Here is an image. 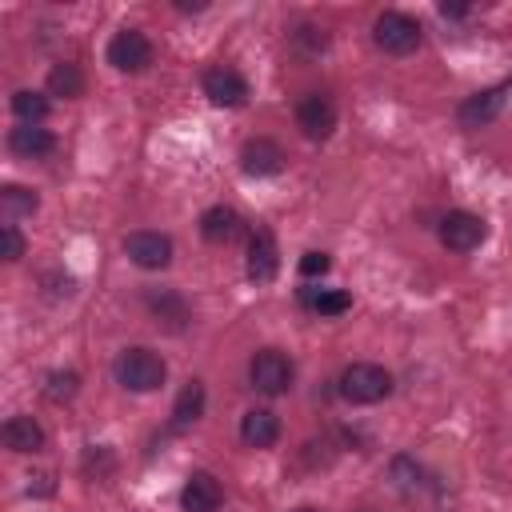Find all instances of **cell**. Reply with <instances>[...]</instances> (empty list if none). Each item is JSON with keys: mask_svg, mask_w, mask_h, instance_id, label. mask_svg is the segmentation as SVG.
<instances>
[{"mask_svg": "<svg viewBox=\"0 0 512 512\" xmlns=\"http://www.w3.org/2000/svg\"><path fill=\"white\" fill-rule=\"evenodd\" d=\"M484 236H488V224H484L476 212L456 208V212H448V216L440 220V244H444L448 252H472V248L484 244Z\"/></svg>", "mask_w": 512, "mask_h": 512, "instance_id": "7", "label": "cell"}, {"mask_svg": "<svg viewBox=\"0 0 512 512\" xmlns=\"http://www.w3.org/2000/svg\"><path fill=\"white\" fill-rule=\"evenodd\" d=\"M284 160H288L284 148L276 140H268V136H256V140H248L240 148V168L248 176H276L284 168Z\"/></svg>", "mask_w": 512, "mask_h": 512, "instance_id": "12", "label": "cell"}, {"mask_svg": "<svg viewBox=\"0 0 512 512\" xmlns=\"http://www.w3.org/2000/svg\"><path fill=\"white\" fill-rule=\"evenodd\" d=\"M152 56H156V48L140 28H120L108 40V64L116 72H144L152 64Z\"/></svg>", "mask_w": 512, "mask_h": 512, "instance_id": "5", "label": "cell"}, {"mask_svg": "<svg viewBox=\"0 0 512 512\" xmlns=\"http://www.w3.org/2000/svg\"><path fill=\"white\" fill-rule=\"evenodd\" d=\"M200 416H204V384H200V380H188V384L180 388L176 404H172V424H176V428H188V424H196Z\"/></svg>", "mask_w": 512, "mask_h": 512, "instance_id": "18", "label": "cell"}, {"mask_svg": "<svg viewBox=\"0 0 512 512\" xmlns=\"http://www.w3.org/2000/svg\"><path fill=\"white\" fill-rule=\"evenodd\" d=\"M224 504V488L212 472H192L180 488V508L184 512H220Z\"/></svg>", "mask_w": 512, "mask_h": 512, "instance_id": "10", "label": "cell"}, {"mask_svg": "<svg viewBox=\"0 0 512 512\" xmlns=\"http://www.w3.org/2000/svg\"><path fill=\"white\" fill-rule=\"evenodd\" d=\"M0 256H4L8 264H16V260L24 256V236H20L16 224H4V228H0Z\"/></svg>", "mask_w": 512, "mask_h": 512, "instance_id": "25", "label": "cell"}, {"mask_svg": "<svg viewBox=\"0 0 512 512\" xmlns=\"http://www.w3.org/2000/svg\"><path fill=\"white\" fill-rule=\"evenodd\" d=\"M204 96L216 104V108H240L248 100V80L236 72V68H208L204 72Z\"/></svg>", "mask_w": 512, "mask_h": 512, "instance_id": "9", "label": "cell"}, {"mask_svg": "<svg viewBox=\"0 0 512 512\" xmlns=\"http://www.w3.org/2000/svg\"><path fill=\"white\" fill-rule=\"evenodd\" d=\"M240 440L248 448H272L280 440V416L272 408H252L240 416Z\"/></svg>", "mask_w": 512, "mask_h": 512, "instance_id": "15", "label": "cell"}, {"mask_svg": "<svg viewBox=\"0 0 512 512\" xmlns=\"http://www.w3.org/2000/svg\"><path fill=\"white\" fill-rule=\"evenodd\" d=\"M328 268H332L328 252H304V256H300V272H304V276H324Z\"/></svg>", "mask_w": 512, "mask_h": 512, "instance_id": "26", "label": "cell"}, {"mask_svg": "<svg viewBox=\"0 0 512 512\" xmlns=\"http://www.w3.org/2000/svg\"><path fill=\"white\" fill-rule=\"evenodd\" d=\"M76 392H80V376L76 372H52L44 380V400H52V404H68Z\"/></svg>", "mask_w": 512, "mask_h": 512, "instance_id": "24", "label": "cell"}, {"mask_svg": "<svg viewBox=\"0 0 512 512\" xmlns=\"http://www.w3.org/2000/svg\"><path fill=\"white\" fill-rule=\"evenodd\" d=\"M200 236H204L208 244H236V240L244 236V220H240V212L216 204V208H208V212L200 216Z\"/></svg>", "mask_w": 512, "mask_h": 512, "instance_id": "14", "label": "cell"}, {"mask_svg": "<svg viewBox=\"0 0 512 512\" xmlns=\"http://www.w3.org/2000/svg\"><path fill=\"white\" fill-rule=\"evenodd\" d=\"M372 40L388 56H408L420 48V24L408 12H380L372 24Z\"/></svg>", "mask_w": 512, "mask_h": 512, "instance_id": "4", "label": "cell"}, {"mask_svg": "<svg viewBox=\"0 0 512 512\" xmlns=\"http://www.w3.org/2000/svg\"><path fill=\"white\" fill-rule=\"evenodd\" d=\"M440 16H448V20H464V16H468V4H448V0H440Z\"/></svg>", "mask_w": 512, "mask_h": 512, "instance_id": "27", "label": "cell"}, {"mask_svg": "<svg viewBox=\"0 0 512 512\" xmlns=\"http://www.w3.org/2000/svg\"><path fill=\"white\" fill-rule=\"evenodd\" d=\"M48 92H52V96H64V100L84 96V72H80L76 64H68V60L52 64V72H48Z\"/></svg>", "mask_w": 512, "mask_h": 512, "instance_id": "21", "label": "cell"}, {"mask_svg": "<svg viewBox=\"0 0 512 512\" xmlns=\"http://www.w3.org/2000/svg\"><path fill=\"white\" fill-rule=\"evenodd\" d=\"M292 380H296V368H292V360H288L280 348H260V352H252V360H248V384H252L256 392H264V396H284V392L292 388Z\"/></svg>", "mask_w": 512, "mask_h": 512, "instance_id": "3", "label": "cell"}, {"mask_svg": "<svg viewBox=\"0 0 512 512\" xmlns=\"http://www.w3.org/2000/svg\"><path fill=\"white\" fill-rule=\"evenodd\" d=\"M292 512H324V508H312V504H304V508H292Z\"/></svg>", "mask_w": 512, "mask_h": 512, "instance_id": "28", "label": "cell"}, {"mask_svg": "<svg viewBox=\"0 0 512 512\" xmlns=\"http://www.w3.org/2000/svg\"><path fill=\"white\" fill-rule=\"evenodd\" d=\"M0 440H4V448H12V452H40L48 436H44V428H40L32 416H8L4 428H0Z\"/></svg>", "mask_w": 512, "mask_h": 512, "instance_id": "17", "label": "cell"}, {"mask_svg": "<svg viewBox=\"0 0 512 512\" xmlns=\"http://www.w3.org/2000/svg\"><path fill=\"white\" fill-rule=\"evenodd\" d=\"M12 112H16V120H20V124H44V120H48V112H52V104H48V96H44V92L20 88V92H12Z\"/></svg>", "mask_w": 512, "mask_h": 512, "instance_id": "22", "label": "cell"}, {"mask_svg": "<svg viewBox=\"0 0 512 512\" xmlns=\"http://www.w3.org/2000/svg\"><path fill=\"white\" fill-rule=\"evenodd\" d=\"M296 128L308 140H328L336 132V104L324 92H304L296 104Z\"/></svg>", "mask_w": 512, "mask_h": 512, "instance_id": "6", "label": "cell"}, {"mask_svg": "<svg viewBox=\"0 0 512 512\" xmlns=\"http://www.w3.org/2000/svg\"><path fill=\"white\" fill-rule=\"evenodd\" d=\"M364 512H376V508H364Z\"/></svg>", "mask_w": 512, "mask_h": 512, "instance_id": "29", "label": "cell"}, {"mask_svg": "<svg viewBox=\"0 0 512 512\" xmlns=\"http://www.w3.org/2000/svg\"><path fill=\"white\" fill-rule=\"evenodd\" d=\"M300 300H304L312 312H320V316H340V312L352 308V296L340 292V288H304Z\"/></svg>", "mask_w": 512, "mask_h": 512, "instance_id": "23", "label": "cell"}, {"mask_svg": "<svg viewBox=\"0 0 512 512\" xmlns=\"http://www.w3.org/2000/svg\"><path fill=\"white\" fill-rule=\"evenodd\" d=\"M112 372H116V380L128 388V392H156L160 384H164V376H168V364H164V356H156L152 348H124L116 360H112Z\"/></svg>", "mask_w": 512, "mask_h": 512, "instance_id": "1", "label": "cell"}, {"mask_svg": "<svg viewBox=\"0 0 512 512\" xmlns=\"http://www.w3.org/2000/svg\"><path fill=\"white\" fill-rule=\"evenodd\" d=\"M276 272H280V248H276V236H272L268 228H256L252 240H248V280L268 284Z\"/></svg>", "mask_w": 512, "mask_h": 512, "instance_id": "11", "label": "cell"}, {"mask_svg": "<svg viewBox=\"0 0 512 512\" xmlns=\"http://www.w3.org/2000/svg\"><path fill=\"white\" fill-rule=\"evenodd\" d=\"M388 392H392V372L372 360H356L340 372V396L348 404H380Z\"/></svg>", "mask_w": 512, "mask_h": 512, "instance_id": "2", "label": "cell"}, {"mask_svg": "<svg viewBox=\"0 0 512 512\" xmlns=\"http://www.w3.org/2000/svg\"><path fill=\"white\" fill-rule=\"evenodd\" d=\"M124 256L136 264V268H148V272H160L172 264V240L164 232H128L124 236Z\"/></svg>", "mask_w": 512, "mask_h": 512, "instance_id": "8", "label": "cell"}, {"mask_svg": "<svg viewBox=\"0 0 512 512\" xmlns=\"http://www.w3.org/2000/svg\"><path fill=\"white\" fill-rule=\"evenodd\" d=\"M36 208H40V196L32 188H24V184H4L0 188V212H4L8 224L20 220V216H32Z\"/></svg>", "mask_w": 512, "mask_h": 512, "instance_id": "19", "label": "cell"}, {"mask_svg": "<svg viewBox=\"0 0 512 512\" xmlns=\"http://www.w3.org/2000/svg\"><path fill=\"white\" fill-rule=\"evenodd\" d=\"M508 80L504 84H496V88H484V92H476V96H468L464 104H460V124H468V128H480V124H488V120H496L500 116V108H504V96H508Z\"/></svg>", "mask_w": 512, "mask_h": 512, "instance_id": "13", "label": "cell"}, {"mask_svg": "<svg viewBox=\"0 0 512 512\" xmlns=\"http://www.w3.org/2000/svg\"><path fill=\"white\" fill-rule=\"evenodd\" d=\"M8 148L20 160H40V156H48L56 148V136L48 128H40V124H20V128L8 132Z\"/></svg>", "mask_w": 512, "mask_h": 512, "instance_id": "16", "label": "cell"}, {"mask_svg": "<svg viewBox=\"0 0 512 512\" xmlns=\"http://www.w3.org/2000/svg\"><path fill=\"white\" fill-rule=\"evenodd\" d=\"M148 308L156 312V324H164L172 332H180L184 320H188V304L180 296H172V292H148Z\"/></svg>", "mask_w": 512, "mask_h": 512, "instance_id": "20", "label": "cell"}]
</instances>
